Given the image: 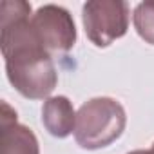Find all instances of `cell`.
<instances>
[{"instance_id": "1", "label": "cell", "mask_w": 154, "mask_h": 154, "mask_svg": "<svg viewBox=\"0 0 154 154\" xmlns=\"http://www.w3.org/2000/svg\"><path fill=\"white\" fill-rule=\"evenodd\" d=\"M0 47L9 84L29 100H47L58 84L53 56L31 27V4L4 0L0 4Z\"/></svg>"}, {"instance_id": "2", "label": "cell", "mask_w": 154, "mask_h": 154, "mask_svg": "<svg viewBox=\"0 0 154 154\" xmlns=\"http://www.w3.org/2000/svg\"><path fill=\"white\" fill-rule=\"evenodd\" d=\"M125 125L127 114L120 102L109 96L91 98L76 111L74 140L87 150L103 149L123 134Z\"/></svg>"}, {"instance_id": "3", "label": "cell", "mask_w": 154, "mask_h": 154, "mask_svg": "<svg viewBox=\"0 0 154 154\" xmlns=\"http://www.w3.org/2000/svg\"><path fill=\"white\" fill-rule=\"evenodd\" d=\"M131 9L122 0H89L82 8V22L87 38L96 47H109L125 36Z\"/></svg>"}, {"instance_id": "4", "label": "cell", "mask_w": 154, "mask_h": 154, "mask_svg": "<svg viewBox=\"0 0 154 154\" xmlns=\"http://www.w3.org/2000/svg\"><path fill=\"white\" fill-rule=\"evenodd\" d=\"M31 27L51 56L65 54L76 44V26L72 15L62 6H40L31 15Z\"/></svg>"}, {"instance_id": "5", "label": "cell", "mask_w": 154, "mask_h": 154, "mask_svg": "<svg viewBox=\"0 0 154 154\" xmlns=\"http://www.w3.org/2000/svg\"><path fill=\"white\" fill-rule=\"evenodd\" d=\"M2 154H40L35 132L17 122V112L2 102Z\"/></svg>"}, {"instance_id": "6", "label": "cell", "mask_w": 154, "mask_h": 154, "mask_svg": "<svg viewBox=\"0 0 154 154\" xmlns=\"http://www.w3.org/2000/svg\"><path fill=\"white\" fill-rule=\"evenodd\" d=\"M42 123L45 131L54 138H67L74 134L76 111L67 96H51L42 107Z\"/></svg>"}, {"instance_id": "7", "label": "cell", "mask_w": 154, "mask_h": 154, "mask_svg": "<svg viewBox=\"0 0 154 154\" xmlns=\"http://www.w3.org/2000/svg\"><path fill=\"white\" fill-rule=\"evenodd\" d=\"M134 29L141 40L154 45V0L140 2L132 13Z\"/></svg>"}, {"instance_id": "8", "label": "cell", "mask_w": 154, "mask_h": 154, "mask_svg": "<svg viewBox=\"0 0 154 154\" xmlns=\"http://www.w3.org/2000/svg\"><path fill=\"white\" fill-rule=\"evenodd\" d=\"M127 154H152L150 150H141V149H138V150H132V152H127Z\"/></svg>"}, {"instance_id": "9", "label": "cell", "mask_w": 154, "mask_h": 154, "mask_svg": "<svg viewBox=\"0 0 154 154\" xmlns=\"http://www.w3.org/2000/svg\"><path fill=\"white\" fill-rule=\"evenodd\" d=\"M149 150H150V152H152V154H154V143H152V147H150V149H149Z\"/></svg>"}]
</instances>
